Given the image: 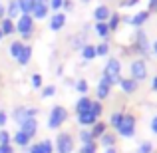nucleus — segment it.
I'll use <instances>...</instances> for the list:
<instances>
[{
  "label": "nucleus",
  "mask_w": 157,
  "mask_h": 153,
  "mask_svg": "<svg viewBox=\"0 0 157 153\" xmlns=\"http://www.w3.org/2000/svg\"><path fill=\"white\" fill-rule=\"evenodd\" d=\"M119 72H121V64H119V60H117V58H109L107 64H105V68H104V76H101V78H104L107 84L113 88V86L119 84V80H121Z\"/></svg>",
  "instance_id": "nucleus-1"
},
{
  "label": "nucleus",
  "mask_w": 157,
  "mask_h": 153,
  "mask_svg": "<svg viewBox=\"0 0 157 153\" xmlns=\"http://www.w3.org/2000/svg\"><path fill=\"white\" fill-rule=\"evenodd\" d=\"M68 119V109L64 105H54L48 115V129H60Z\"/></svg>",
  "instance_id": "nucleus-2"
},
{
  "label": "nucleus",
  "mask_w": 157,
  "mask_h": 153,
  "mask_svg": "<svg viewBox=\"0 0 157 153\" xmlns=\"http://www.w3.org/2000/svg\"><path fill=\"white\" fill-rule=\"evenodd\" d=\"M74 147H76V141H74L72 133H68V131L58 133L56 141H54V153H72Z\"/></svg>",
  "instance_id": "nucleus-3"
},
{
  "label": "nucleus",
  "mask_w": 157,
  "mask_h": 153,
  "mask_svg": "<svg viewBox=\"0 0 157 153\" xmlns=\"http://www.w3.org/2000/svg\"><path fill=\"white\" fill-rule=\"evenodd\" d=\"M135 115H131V113H123V117H121V123L117 125V135L119 137H125V139H131L135 135Z\"/></svg>",
  "instance_id": "nucleus-4"
},
{
  "label": "nucleus",
  "mask_w": 157,
  "mask_h": 153,
  "mask_svg": "<svg viewBox=\"0 0 157 153\" xmlns=\"http://www.w3.org/2000/svg\"><path fill=\"white\" fill-rule=\"evenodd\" d=\"M16 30L22 34L24 40L32 38V32H34V18H32L30 14H22L18 18V22H16Z\"/></svg>",
  "instance_id": "nucleus-5"
},
{
  "label": "nucleus",
  "mask_w": 157,
  "mask_h": 153,
  "mask_svg": "<svg viewBox=\"0 0 157 153\" xmlns=\"http://www.w3.org/2000/svg\"><path fill=\"white\" fill-rule=\"evenodd\" d=\"M36 115H38V109H36V107H26V105H18L12 111V119H14L18 125L24 123L26 119H30V117H36Z\"/></svg>",
  "instance_id": "nucleus-6"
},
{
  "label": "nucleus",
  "mask_w": 157,
  "mask_h": 153,
  "mask_svg": "<svg viewBox=\"0 0 157 153\" xmlns=\"http://www.w3.org/2000/svg\"><path fill=\"white\" fill-rule=\"evenodd\" d=\"M147 78V66L143 60H135L133 64H131V80H135L139 84L141 80H145Z\"/></svg>",
  "instance_id": "nucleus-7"
},
{
  "label": "nucleus",
  "mask_w": 157,
  "mask_h": 153,
  "mask_svg": "<svg viewBox=\"0 0 157 153\" xmlns=\"http://www.w3.org/2000/svg\"><path fill=\"white\" fill-rule=\"evenodd\" d=\"M98 119H100V117H98V115L94 113L92 109L84 111V113H78V123H80L82 127H92L94 123L98 121Z\"/></svg>",
  "instance_id": "nucleus-8"
},
{
  "label": "nucleus",
  "mask_w": 157,
  "mask_h": 153,
  "mask_svg": "<svg viewBox=\"0 0 157 153\" xmlns=\"http://www.w3.org/2000/svg\"><path fill=\"white\" fill-rule=\"evenodd\" d=\"M20 131H24L26 135L34 137V135L38 133V119H36V117H30V119H26L24 123H20Z\"/></svg>",
  "instance_id": "nucleus-9"
},
{
  "label": "nucleus",
  "mask_w": 157,
  "mask_h": 153,
  "mask_svg": "<svg viewBox=\"0 0 157 153\" xmlns=\"http://www.w3.org/2000/svg\"><path fill=\"white\" fill-rule=\"evenodd\" d=\"M34 18H46L48 14V0H34V10H32Z\"/></svg>",
  "instance_id": "nucleus-10"
},
{
  "label": "nucleus",
  "mask_w": 157,
  "mask_h": 153,
  "mask_svg": "<svg viewBox=\"0 0 157 153\" xmlns=\"http://www.w3.org/2000/svg\"><path fill=\"white\" fill-rule=\"evenodd\" d=\"M109 94H111V86L107 84L104 78H101V80H100V84H98V88H96L98 101H101V100H105V98H109Z\"/></svg>",
  "instance_id": "nucleus-11"
},
{
  "label": "nucleus",
  "mask_w": 157,
  "mask_h": 153,
  "mask_svg": "<svg viewBox=\"0 0 157 153\" xmlns=\"http://www.w3.org/2000/svg\"><path fill=\"white\" fill-rule=\"evenodd\" d=\"M12 143H14V145H18V147H28L32 143V137H30V135H26L24 131L18 129L14 135H12Z\"/></svg>",
  "instance_id": "nucleus-12"
},
{
  "label": "nucleus",
  "mask_w": 157,
  "mask_h": 153,
  "mask_svg": "<svg viewBox=\"0 0 157 153\" xmlns=\"http://www.w3.org/2000/svg\"><path fill=\"white\" fill-rule=\"evenodd\" d=\"M147 18H149V10H143V12H137L135 16H131V18H125V22L131 24V26H135V28H139Z\"/></svg>",
  "instance_id": "nucleus-13"
},
{
  "label": "nucleus",
  "mask_w": 157,
  "mask_h": 153,
  "mask_svg": "<svg viewBox=\"0 0 157 153\" xmlns=\"http://www.w3.org/2000/svg\"><path fill=\"white\" fill-rule=\"evenodd\" d=\"M119 88L123 90V94H135L137 92V82L131 78H121L119 80Z\"/></svg>",
  "instance_id": "nucleus-14"
},
{
  "label": "nucleus",
  "mask_w": 157,
  "mask_h": 153,
  "mask_svg": "<svg viewBox=\"0 0 157 153\" xmlns=\"http://www.w3.org/2000/svg\"><path fill=\"white\" fill-rule=\"evenodd\" d=\"M137 50L145 56L149 52V40H147V34L143 30H137Z\"/></svg>",
  "instance_id": "nucleus-15"
},
{
  "label": "nucleus",
  "mask_w": 157,
  "mask_h": 153,
  "mask_svg": "<svg viewBox=\"0 0 157 153\" xmlns=\"http://www.w3.org/2000/svg\"><path fill=\"white\" fill-rule=\"evenodd\" d=\"M105 131H107V123H104V121H100V119H98V121H96V123L92 125V129H90V133H92V137H94V139L98 141V139H100L101 135L105 133Z\"/></svg>",
  "instance_id": "nucleus-16"
},
{
  "label": "nucleus",
  "mask_w": 157,
  "mask_h": 153,
  "mask_svg": "<svg viewBox=\"0 0 157 153\" xmlns=\"http://www.w3.org/2000/svg\"><path fill=\"white\" fill-rule=\"evenodd\" d=\"M64 24H66V14L58 12V14H54L52 20H50V30L58 32V30H62V28H64Z\"/></svg>",
  "instance_id": "nucleus-17"
},
{
  "label": "nucleus",
  "mask_w": 157,
  "mask_h": 153,
  "mask_svg": "<svg viewBox=\"0 0 157 153\" xmlns=\"http://www.w3.org/2000/svg\"><path fill=\"white\" fill-rule=\"evenodd\" d=\"M109 16H111V12H109L107 6H98L96 10H94V18H96V22H105Z\"/></svg>",
  "instance_id": "nucleus-18"
},
{
  "label": "nucleus",
  "mask_w": 157,
  "mask_h": 153,
  "mask_svg": "<svg viewBox=\"0 0 157 153\" xmlns=\"http://www.w3.org/2000/svg\"><path fill=\"white\" fill-rule=\"evenodd\" d=\"M100 143L105 147V149H107V147H115V143H117V135H115V133H109V131H105V133L100 137Z\"/></svg>",
  "instance_id": "nucleus-19"
},
{
  "label": "nucleus",
  "mask_w": 157,
  "mask_h": 153,
  "mask_svg": "<svg viewBox=\"0 0 157 153\" xmlns=\"http://www.w3.org/2000/svg\"><path fill=\"white\" fill-rule=\"evenodd\" d=\"M90 107H92V100H90L88 96H82L80 100L76 101V113H84V111H88Z\"/></svg>",
  "instance_id": "nucleus-20"
},
{
  "label": "nucleus",
  "mask_w": 157,
  "mask_h": 153,
  "mask_svg": "<svg viewBox=\"0 0 157 153\" xmlns=\"http://www.w3.org/2000/svg\"><path fill=\"white\" fill-rule=\"evenodd\" d=\"M20 4H18V0H10V4H8V8H6V18H10V20H14L16 16L20 14Z\"/></svg>",
  "instance_id": "nucleus-21"
},
{
  "label": "nucleus",
  "mask_w": 157,
  "mask_h": 153,
  "mask_svg": "<svg viewBox=\"0 0 157 153\" xmlns=\"http://www.w3.org/2000/svg\"><path fill=\"white\" fill-rule=\"evenodd\" d=\"M0 30H2L4 36H8V34H12V32H16V26L10 18H4L2 22H0Z\"/></svg>",
  "instance_id": "nucleus-22"
},
{
  "label": "nucleus",
  "mask_w": 157,
  "mask_h": 153,
  "mask_svg": "<svg viewBox=\"0 0 157 153\" xmlns=\"http://www.w3.org/2000/svg\"><path fill=\"white\" fill-rule=\"evenodd\" d=\"M82 58H84L86 62L94 60V58H96V46H92V44H86V46L82 48Z\"/></svg>",
  "instance_id": "nucleus-23"
},
{
  "label": "nucleus",
  "mask_w": 157,
  "mask_h": 153,
  "mask_svg": "<svg viewBox=\"0 0 157 153\" xmlns=\"http://www.w3.org/2000/svg\"><path fill=\"white\" fill-rule=\"evenodd\" d=\"M30 58H32V46H24L22 54L18 56V64L20 66H26L28 62H30Z\"/></svg>",
  "instance_id": "nucleus-24"
},
{
  "label": "nucleus",
  "mask_w": 157,
  "mask_h": 153,
  "mask_svg": "<svg viewBox=\"0 0 157 153\" xmlns=\"http://www.w3.org/2000/svg\"><path fill=\"white\" fill-rule=\"evenodd\" d=\"M24 46H26V44H22V42H12V44H10V56L18 60V56H20V54H22V50H24Z\"/></svg>",
  "instance_id": "nucleus-25"
},
{
  "label": "nucleus",
  "mask_w": 157,
  "mask_h": 153,
  "mask_svg": "<svg viewBox=\"0 0 157 153\" xmlns=\"http://www.w3.org/2000/svg\"><path fill=\"white\" fill-rule=\"evenodd\" d=\"M20 4V10L24 12V14H32V10H34V0H18Z\"/></svg>",
  "instance_id": "nucleus-26"
},
{
  "label": "nucleus",
  "mask_w": 157,
  "mask_h": 153,
  "mask_svg": "<svg viewBox=\"0 0 157 153\" xmlns=\"http://www.w3.org/2000/svg\"><path fill=\"white\" fill-rule=\"evenodd\" d=\"M121 117H123L121 111H113V113L109 115V123H107V125H111L113 129H117V125L121 123Z\"/></svg>",
  "instance_id": "nucleus-27"
},
{
  "label": "nucleus",
  "mask_w": 157,
  "mask_h": 153,
  "mask_svg": "<svg viewBox=\"0 0 157 153\" xmlns=\"http://www.w3.org/2000/svg\"><path fill=\"white\" fill-rule=\"evenodd\" d=\"M96 34L101 36V38H107V36H109V28H107L105 22H96Z\"/></svg>",
  "instance_id": "nucleus-28"
},
{
  "label": "nucleus",
  "mask_w": 157,
  "mask_h": 153,
  "mask_svg": "<svg viewBox=\"0 0 157 153\" xmlns=\"http://www.w3.org/2000/svg\"><path fill=\"white\" fill-rule=\"evenodd\" d=\"M135 153H153V143L151 141H141L139 147L135 149Z\"/></svg>",
  "instance_id": "nucleus-29"
},
{
  "label": "nucleus",
  "mask_w": 157,
  "mask_h": 153,
  "mask_svg": "<svg viewBox=\"0 0 157 153\" xmlns=\"http://www.w3.org/2000/svg\"><path fill=\"white\" fill-rule=\"evenodd\" d=\"M80 153H98V141L86 143V145H80Z\"/></svg>",
  "instance_id": "nucleus-30"
},
{
  "label": "nucleus",
  "mask_w": 157,
  "mask_h": 153,
  "mask_svg": "<svg viewBox=\"0 0 157 153\" xmlns=\"http://www.w3.org/2000/svg\"><path fill=\"white\" fill-rule=\"evenodd\" d=\"M12 143V133L6 129H0V145H10Z\"/></svg>",
  "instance_id": "nucleus-31"
},
{
  "label": "nucleus",
  "mask_w": 157,
  "mask_h": 153,
  "mask_svg": "<svg viewBox=\"0 0 157 153\" xmlns=\"http://www.w3.org/2000/svg\"><path fill=\"white\" fill-rule=\"evenodd\" d=\"M107 20H109V22H107V28H109V32L117 30V24H119V14H115V12H113V14H111Z\"/></svg>",
  "instance_id": "nucleus-32"
},
{
  "label": "nucleus",
  "mask_w": 157,
  "mask_h": 153,
  "mask_svg": "<svg viewBox=\"0 0 157 153\" xmlns=\"http://www.w3.org/2000/svg\"><path fill=\"white\" fill-rule=\"evenodd\" d=\"M80 141H82V145H86V143H92V141H96V139L92 137V133H90L88 129H82L80 131Z\"/></svg>",
  "instance_id": "nucleus-33"
},
{
  "label": "nucleus",
  "mask_w": 157,
  "mask_h": 153,
  "mask_svg": "<svg viewBox=\"0 0 157 153\" xmlns=\"http://www.w3.org/2000/svg\"><path fill=\"white\" fill-rule=\"evenodd\" d=\"M90 109H92L94 113L98 115V117L104 113V105H101V101H96V100H92V107H90Z\"/></svg>",
  "instance_id": "nucleus-34"
},
{
  "label": "nucleus",
  "mask_w": 157,
  "mask_h": 153,
  "mask_svg": "<svg viewBox=\"0 0 157 153\" xmlns=\"http://www.w3.org/2000/svg\"><path fill=\"white\" fill-rule=\"evenodd\" d=\"M107 52H109V46H107L105 42H101V44L96 46V56H107Z\"/></svg>",
  "instance_id": "nucleus-35"
},
{
  "label": "nucleus",
  "mask_w": 157,
  "mask_h": 153,
  "mask_svg": "<svg viewBox=\"0 0 157 153\" xmlns=\"http://www.w3.org/2000/svg\"><path fill=\"white\" fill-rule=\"evenodd\" d=\"M76 90H78V92H80V94H84V96H86V94H88V82H86V80H78L76 82Z\"/></svg>",
  "instance_id": "nucleus-36"
},
{
  "label": "nucleus",
  "mask_w": 157,
  "mask_h": 153,
  "mask_svg": "<svg viewBox=\"0 0 157 153\" xmlns=\"http://www.w3.org/2000/svg\"><path fill=\"white\" fill-rule=\"evenodd\" d=\"M26 153H44V149H42V143H32V145H28L26 147Z\"/></svg>",
  "instance_id": "nucleus-37"
},
{
  "label": "nucleus",
  "mask_w": 157,
  "mask_h": 153,
  "mask_svg": "<svg viewBox=\"0 0 157 153\" xmlns=\"http://www.w3.org/2000/svg\"><path fill=\"white\" fill-rule=\"evenodd\" d=\"M54 94H56V86H46V88H42V98L46 100V98H52Z\"/></svg>",
  "instance_id": "nucleus-38"
},
{
  "label": "nucleus",
  "mask_w": 157,
  "mask_h": 153,
  "mask_svg": "<svg viewBox=\"0 0 157 153\" xmlns=\"http://www.w3.org/2000/svg\"><path fill=\"white\" fill-rule=\"evenodd\" d=\"M30 82H32V88H34V90H40V88H42V76H40V74H34Z\"/></svg>",
  "instance_id": "nucleus-39"
},
{
  "label": "nucleus",
  "mask_w": 157,
  "mask_h": 153,
  "mask_svg": "<svg viewBox=\"0 0 157 153\" xmlns=\"http://www.w3.org/2000/svg\"><path fill=\"white\" fill-rule=\"evenodd\" d=\"M42 149H44V153H54V143L50 141V139H42Z\"/></svg>",
  "instance_id": "nucleus-40"
},
{
  "label": "nucleus",
  "mask_w": 157,
  "mask_h": 153,
  "mask_svg": "<svg viewBox=\"0 0 157 153\" xmlns=\"http://www.w3.org/2000/svg\"><path fill=\"white\" fill-rule=\"evenodd\" d=\"M6 121H8V115H6V111H2V109H0V129H4Z\"/></svg>",
  "instance_id": "nucleus-41"
},
{
  "label": "nucleus",
  "mask_w": 157,
  "mask_h": 153,
  "mask_svg": "<svg viewBox=\"0 0 157 153\" xmlns=\"http://www.w3.org/2000/svg\"><path fill=\"white\" fill-rule=\"evenodd\" d=\"M50 6L54 10H60V8L64 6V0H50Z\"/></svg>",
  "instance_id": "nucleus-42"
},
{
  "label": "nucleus",
  "mask_w": 157,
  "mask_h": 153,
  "mask_svg": "<svg viewBox=\"0 0 157 153\" xmlns=\"http://www.w3.org/2000/svg\"><path fill=\"white\" fill-rule=\"evenodd\" d=\"M0 153H16L14 145H12V143H10V145H0Z\"/></svg>",
  "instance_id": "nucleus-43"
},
{
  "label": "nucleus",
  "mask_w": 157,
  "mask_h": 153,
  "mask_svg": "<svg viewBox=\"0 0 157 153\" xmlns=\"http://www.w3.org/2000/svg\"><path fill=\"white\" fill-rule=\"evenodd\" d=\"M151 131H153V133L157 135V115H155L153 119H151Z\"/></svg>",
  "instance_id": "nucleus-44"
},
{
  "label": "nucleus",
  "mask_w": 157,
  "mask_h": 153,
  "mask_svg": "<svg viewBox=\"0 0 157 153\" xmlns=\"http://www.w3.org/2000/svg\"><path fill=\"white\" fill-rule=\"evenodd\" d=\"M133 4H137V0H123L121 6H127V8H129V6H133Z\"/></svg>",
  "instance_id": "nucleus-45"
},
{
  "label": "nucleus",
  "mask_w": 157,
  "mask_h": 153,
  "mask_svg": "<svg viewBox=\"0 0 157 153\" xmlns=\"http://www.w3.org/2000/svg\"><path fill=\"white\" fill-rule=\"evenodd\" d=\"M151 90H153V92H157V76L153 78V82H151Z\"/></svg>",
  "instance_id": "nucleus-46"
},
{
  "label": "nucleus",
  "mask_w": 157,
  "mask_h": 153,
  "mask_svg": "<svg viewBox=\"0 0 157 153\" xmlns=\"http://www.w3.org/2000/svg\"><path fill=\"white\" fill-rule=\"evenodd\" d=\"M157 6V0H149V10H155Z\"/></svg>",
  "instance_id": "nucleus-47"
},
{
  "label": "nucleus",
  "mask_w": 157,
  "mask_h": 153,
  "mask_svg": "<svg viewBox=\"0 0 157 153\" xmlns=\"http://www.w3.org/2000/svg\"><path fill=\"white\" fill-rule=\"evenodd\" d=\"M104 153H117V147H107Z\"/></svg>",
  "instance_id": "nucleus-48"
},
{
  "label": "nucleus",
  "mask_w": 157,
  "mask_h": 153,
  "mask_svg": "<svg viewBox=\"0 0 157 153\" xmlns=\"http://www.w3.org/2000/svg\"><path fill=\"white\" fill-rule=\"evenodd\" d=\"M2 16H6V8L0 6V18H2Z\"/></svg>",
  "instance_id": "nucleus-49"
},
{
  "label": "nucleus",
  "mask_w": 157,
  "mask_h": 153,
  "mask_svg": "<svg viewBox=\"0 0 157 153\" xmlns=\"http://www.w3.org/2000/svg\"><path fill=\"white\" fill-rule=\"evenodd\" d=\"M153 52L157 54V40H155V44H153Z\"/></svg>",
  "instance_id": "nucleus-50"
},
{
  "label": "nucleus",
  "mask_w": 157,
  "mask_h": 153,
  "mask_svg": "<svg viewBox=\"0 0 157 153\" xmlns=\"http://www.w3.org/2000/svg\"><path fill=\"white\" fill-rule=\"evenodd\" d=\"M4 38V34H2V30H0V40H2Z\"/></svg>",
  "instance_id": "nucleus-51"
},
{
  "label": "nucleus",
  "mask_w": 157,
  "mask_h": 153,
  "mask_svg": "<svg viewBox=\"0 0 157 153\" xmlns=\"http://www.w3.org/2000/svg\"><path fill=\"white\" fill-rule=\"evenodd\" d=\"M82 2H90V0H82Z\"/></svg>",
  "instance_id": "nucleus-52"
},
{
  "label": "nucleus",
  "mask_w": 157,
  "mask_h": 153,
  "mask_svg": "<svg viewBox=\"0 0 157 153\" xmlns=\"http://www.w3.org/2000/svg\"><path fill=\"white\" fill-rule=\"evenodd\" d=\"M155 12H157V6H155Z\"/></svg>",
  "instance_id": "nucleus-53"
}]
</instances>
